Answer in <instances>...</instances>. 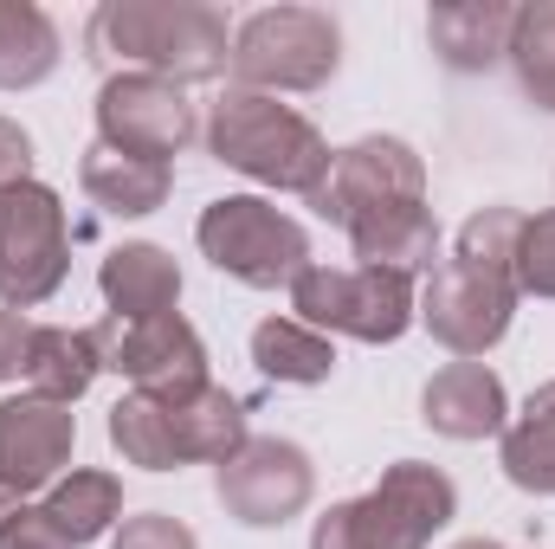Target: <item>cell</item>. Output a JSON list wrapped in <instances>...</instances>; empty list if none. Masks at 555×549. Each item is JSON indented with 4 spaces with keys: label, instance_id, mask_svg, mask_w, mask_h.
Here are the masks:
<instances>
[{
    "label": "cell",
    "instance_id": "obj_1",
    "mask_svg": "<svg viewBox=\"0 0 555 549\" xmlns=\"http://www.w3.org/2000/svg\"><path fill=\"white\" fill-rule=\"evenodd\" d=\"M85 52L98 65H130L168 85L227 78L233 39L227 13L207 0H104L85 26Z\"/></svg>",
    "mask_w": 555,
    "mask_h": 549
},
{
    "label": "cell",
    "instance_id": "obj_2",
    "mask_svg": "<svg viewBox=\"0 0 555 549\" xmlns=\"http://www.w3.org/2000/svg\"><path fill=\"white\" fill-rule=\"evenodd\" d=\"M207 149H214V162L240 168L246 181L278 188V194H304V201L330 181V162H336V149L304 111L278 104L266 91H240V85H227V98L214 104Z\"/></svg>",
    "mask_w": 555,
    "mask_h": 549
},
{
    "label": "cell",
    "instance_id": "obj_3",
    "mask_svg": "<svg viewBox=\"0 0 555 549\" xmlns=\"http://www.w3.org/2000/svg\"><path fill=\"white\" fill-rule=\"evenodd\" d=\"M194 246L207 253L214 272L240 278L253 291H278V284L291 291L317 266L304 220H291L266 194H220V201H207L201 220H194Z\"/></svg>",
    "mask_w": 555,
    "mask_h": 549
},
{
    "label": "cell",
    "instance_id": "obj_4",
    "mask_svg": "<svg viewBox=\"0 0 555 549\" xmlns=\"http://www.w3.org/2000/svg\"><path fill=\"white\" fill-rule=\"evenodd\" d=\"M343 65V33L323 7H259L233 33L227 78L240 91H323Z\"/></svg>",
    "mask_w": 555,
    "mask_h": 549
},
{
    "label": "cell",
    "instance_id": "obj_5",
    "mask_svg": "<svg viewBox=\"0 0 555 549\" xmlns=\"http://www.w3.org/2000/svg\"><path fill=\"white\" fill-rule=\"evenodd\" d=\"M297 323L323 336H356V343H401L420 323L414 278L375 272V266H310L291 284Z\"/></svg>",
    "mask_w": 555,
    "mask_h": 549
},
{
    "label": "cell",
    "instance_id": "obj_6",
    "mask_svg": "<svg viewBox=\"0 0 555 549\" xmlns=\"http://www.w3.org/2000/svg\"><path fill=\"white\" fill-rule=\"evenodd\" d=\"M72 272V227H65V201L46 181L7 188L0 194V304L7 310H33L46 304Z\"/></svg>",
    "mask_w": 555,
    "mask_h": 549
},
{
    "label": "cell",
    "instance_id": "obj_7",
    "mask_svg": "<svg viewBox=\"0 0 555 549\" xmlns=\"http://www.w3.org/2000/svg\"><path fill=\"white\" fill-rule=\"evenodd\" d=\"M98 362L130 382V395H194L207 388V343L201 330L175 317H104L91 323Z\"/></svg>",
    "mask_w": 555,
    "mask_h": 549
},
{
    "label": "cell",
    "instance_id": "obj_8",
    "mask_svg": "<svg viewBox=\"0 0 555 549\" xmlns=\"http://www.w3.org/2000/svg\"><path fill=\"white\" fill-rule=\"evenodd\" d=\"M214 498L227 505L233 524L246 531H278L291 524L310 498H317V465L297 439L278 433H253L233 459L214 465Z\"/></svg>",
    "mask_w": 555,
    "mask_h": 549
},
{
    "label": "cell",
    "instance_id": "obj_9",
    "mask_svg": "<svg viewBox=\"0 0 555 549\" xmlns=\"http://www.w3.org/2000/svg\"><path fill=\"white\" fill-rule=\"evenodd\" d=\"M349 505H356V544L362 549H426L459 518V485L426 459H395Z\"/></svg>",
    "mask_w": 555,
    "mask_h": 549
},
{
    "label": "cell",
    "instance_id": "obj_10",
    "mask_svg": "<svg viewBox=\"0 0 555 549\" xmlns=\"http://www.w3.org/2000/svg\"><path fill=\"white\" fill-rule=\"evenodd\" d=\"M194 137H201V117L181 85L149 72H111L98 85V142L142 162H175Z\"/></svg>",
    "mask_w": 555,
    "mask_h": 549
},
{
    "label": "cell",
    "instance_id": "obj_11",
    "mask_svg": "<svg viewBox=\"0 0 555 549\" xmlns=\"http://www.w3.org/2000/svg\"><path fill=\"white\" fill-rule=\"evenodd\" d=\"M511 317H517V284L504 272H478L465 259H439V272L420 291V323L459 362H478L485 349H498Z\"/></svg>",
    "mask_w": 555,
    "mask_h": 549
},
{
    "label": "cell",
    "instance_id": "obj_12",
    "mask_svg": "<svg viewBox=\"0 0 555 549\" xmlns=\"http://www.w3.org/2000/svg\"><path fill=\"white\" fill-rule=\"evenodd\" d=\"M395 201H426V162L401 137H362L349 149H336L330 181L310 194V207L330 227H349V220H362L375 207H395Z\"/></svg>",
    "mask_w": 555,
    "mask_h": 549
},
{
    "label": "cell",
    "instance_id": "obj_13",
    "mask_svg": "<svg viewBox=\"0 0 555 549\" xmlns=\"http://www.w3.org/2000/svg\"><path fill=\"white\" fill-rule=\"evenodd\" d=\"M78 446V413L39 395H13L0 401V485L13 498L26 491H52L72 465Z\"/></svg>",
    "mask_w": 555,
    "mask_h": 549
},
{
    "label": "cell",
    "instance_id": "obj_14",
    "mask_svg": "<svg viewBox=\"0 0 555 549\" xmlns=\"http://www.w3.org/2000/svg\"><path fill=\"white\" fill-rule=\"evenodd\" d=\"M162 413V433H168V452H175V472L181 465H220L233 459L253 433H246V401L227 395V388H194V395H149Z\"/></svg>",
    "mask_w": 555,
    "mask_h": 549
},
{
    "label": "cell",
    "instance_id": "obj_15",
    "mask_svg": "<svg viewBox=\"0 0 555 549\" xmlns=\"http://www.w3.org/2000/svg\"><path fill=\"white\" fill-rule=\"evenodd\" d=\"M420 420L439 439L472 446V439H491V433L511 426V395H504L498 369H485V362H446L426 382V395H420Z\"/></svg>",
    "mask_w": 555,
    "mask_h": 549
},
{
    "label": "cell",
    "instance_id": "obj_16",
    "mask_svg": "<svg viewBox=\"0 0 555 549\" xmlns=\"http://www.w3.org/2000/svg\"><path fill=\"white\" fill-rule=\"evenodd\" d=\"M356 259L375 266V272H395V278H433L439 272V220L426 201H395V207H375L362 220L343 227Z\"/></svg>",
    "mask_w": 555,
    "mask_h": 549
},
{
    "label": "cell",
    "instance_id": "obj_17",
    "mask_svg": "<svg viewBox=\"0 0 555 549\" xmlns=\"http://www.w3.org/2000/svg\"><path fill=\"white\" fill-rule=\"evenodd\" d=\"M98 291H104L111 317H175V304H181V266H175L168 246L130 240V246L104 253Z\"/></svg>",
    "mask_w": 555,
    "mask_h": 549
},
{
    "label": "cell",
    "instance_id": "obj_18",
    "mask_svg": "<svg viewBox=\"0 0 555 549\" xmlns=\"http://www.w3.org/2000/svg\"><path fill=\"white\" fill-rule=\"evenodd\" d=\"M511 26H517V7L504 0H452L426 13V39L446 72H491L511 52Z\"/></svg>",
    "mask_w": 555,
    "mask_h": 549
},
{
    "label": "cell",
    "instance_id": "obj_19",
    "mask_svg": "<svg viewBox=\"0 0 555 549\" xmlns=\"http://www.w3.org/2000/svg\"><path fill=\"white\" fill-rule=\"evenodd\" d=\"M78 188H85L104 214H117V220H142V214L168 207V194H175V168H168V162L124 155V149H111V142H91L85 162H78Z\"/></svg>",
    "mask_w": 555,
    "mask_h": 549
},
{
    "label": "cell",
    "instance_id": "obj_20",
    "mask_svg": "<svg viewBox=\"0 0 555 549\" xmlns=\"http://www.w3.org/2000/svg\"><path fill=\"white\" fill-rule=\"evenodd\" d=\"M104 375V362H98V343H91V330H65V323H33V349H26V395H39V401H59V408H72V401H85V388Z\"/></svg>",
    "mask_w": 555,
    "mask_h": 549
},
{
    "label": "cell",
    "instance_id": "obj_21",
    "mask_svg": "<svg viewBox=\"0 0 555 549\" xmlns=\"http://www.w3.org/2000/svg\"><path fill=\"white\" fill-rule=\"evenodd\" d=\"M498 465L517 491L555 498V382H543L498 433Z\"/></svg>",
    "mask_w": 555,
    "mask_h": 549
},
{
    "label": "cell",
    "instance_id": "obj_22",
    "mask_svg": "<svg viewBox=\"0 0 555 549\" xmlns=\"http://www.w3.org/2000/svg\"><path fill=\"white\" fill-rule=\"evenodd\" d=\"M253 362L266 382H284V388H323L336 375V343L297 317H266L253 330Z\"/></svg>",
    "mask_w": 555,
    "mask_h": 549
},
{
    "label": "cell",
    "instance_id": "obj_23",
    "mask_svg": "<svg viewBox=\"0 0 555 549\" xmlns=\"http://www.w3.org/2000/svg\"><path fill=\"white\" fill-rule=\"evenodd\" d=\"M59 26L33 0H0V91H33L59 72Z\"/></svg>",
    "mask_w": 555,
    "mask_h": 549
},
{
    "label": "cell",
    "instance_id": "obj_24",
    "mask_svg": "<svg viewBox=\"0 0 555 549\" xmlns=\"http://www.w3.org/2000/svg\"><path fill=\"white\" fill-rule=\"evenodd\" d=\"M46 518L72 537V544H98L117 531L124 518V478L117 472H65L46 491Z\"/></svg>",
    "mask_w": 555,
    "mask_h": 549
},
{
    "label": "cell",
    "instance_id": "obj_25",
    "mask_svg": "<svg viewBox=\"0 0 555 549\" xmlns=\"http://www.w3.org/2000/svg\"><path fill=\"white\" fill-rule=\"evenodd\" d=\"M511 72L524 85V98L537 111L555 117V0H530L517 7V26H511Z\"/></svg>",
    "mask_w": 555,
    "mask_h": 549
},
{
    "label": "cell",
    "instance_id": "obj_26",
    "mask_svg": "<svg viewBox=\"0 0 555 549\" xmlns=\"http://www.w3.org/2000/svg\"><path fill=\"white\" fill-rule=\"evenodd\" d=\"M524 220L530 214H517V207H478L465 227H459V253L452 259H465V266H478V272H504L517 284V240H524Z\"/></svg>",
    "mask_w": 555,
    "mask_h": 549
},
{
    "label": "cell",
    "instance_id": "obj_27",
    "mask_svg": "<svg viewBox=\"0 0 555 549\" xmlns=\"http://www.w3.org/2000/svg\"><path fill=\"white\" fill-rule=\"evenodd\" d=\"M111 446L124 452V465L142 472H175V452H168V433H162V413L149 395H124L111 408Z\"/></svg>",
    "mask_w": 555,
    "mask_h": 549
},
{
    "label": "cell",
    "instance_id": "obj_28",
    "mask_svg": "<svg viewBox=\"0 0 555 549\" xmlns=\"http://www.w3.org/2000/svg\"><path fill=\"white\" fill-rule=\"evenodd\" d=\"M517 297H555V207L524 220L517 240Z\"/></svg>",
    "mask_w": 555,
    "mask_h": 549
},
{
    "label": "cell",
    "instance_id": "obj_29",
    "mask_svg": "<svg viewBox=\"0 0 555 549\" xmlns=\"http://www.w3.org/2000/svg\"><path fill=\"white\" fill-rule=\"evenodd\" d=\"M111 549H201L194 531L168 511H142V518H124V531L111 537Z\"/></svg>",
    "mask_w": 555,
    "mask_h": 549
},
{
    "label": "cell",
    "instance_id": "obj_30",
    "mask_svg": "<svg viewBox=\"0 0 555 549\" xmlns=\"http://www.w3.org/2000/svg\"><path fill=\"white\" fill-rule=\"evenodd\" d=\"M0 549H78V544L46 518V505H20V511L0 524Z\"/></svg>",
    "mask_w": 555,
    "mask_h": 549
},
{
    "label": "cell",
    "instance_id": "obj_31",
    "mask_svg": "<svg viewBox=\"0 0 555 549\" xmlns=\"http://www.w3.org/2000/svg\"><path fill=\"white\" fill-rule=\"evenodd\" d=\"M26 181H33V137L13 117H0V194L26 188Z\"/></svg>",
    "mask_w": 555,
    "mask_h": 549
},
{
    "label": "cell",
    "instance_id": "obj_32",
    "mask_svg": "<svg viewBox=\"0 0 555 549\" xmlns=\"http://www.w3.org/2000/svg\"><path fill=\"white\" fill-rule=\"evenodd\" d=\"M26 349H33V323L20 310H0V382L26 375Z\"/></svg>",
    "mask_w": 555,
    "mask_h": 549
},
{
    "label": "cell",
    "instance_id": "obj_33",
    "mask_svg": "<svg viewBox=\"0 0 555 549\" xmlns=\"http://www.w3.org/2000/svg\"><path fill=\"white\" fill-rule=\"evenodd\" d=\"M310 549H362L356 544V505H330L310 531Z\"/></svg>",
    "mask_w": 555,
    "mask_h": 549
},
{
    "label": "cell",
    "instance_id": "obj_34",
    "mask_svg": "<svg viewBox=\"0 0 555 549\" xmlns=\"http://www.w3.org/2000/svg\"><path fill=\"white\" fill-rule=\"evenodd\" d=\"M20 505H26V498H13V491H7V485H0V524H7V518H13V511H20Z\"/></svg>",
    "mask_w": 555,
    "mask_h": 549
},
{
    "label": "cell",
    "instance_id": "obj_35",
    "mask_svg": "<svg viewBox=\"0 0 555 549\" xmlns=\"http://www.w3.org/2000/svg\"><path fill=\"white\" fill-rule=\"evenodd\" d=\"M452 549H504V544H491V537H465V544H452Z\"/></svg>",
    "mask_w": 555,
    "mask_h": 549
}]
</instances>
